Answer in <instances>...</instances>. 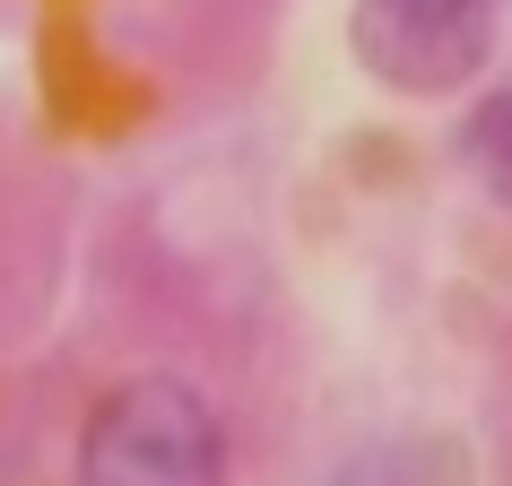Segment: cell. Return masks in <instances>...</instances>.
<instances>
[{"mask_svg":"<svg viewBox=\"0 0 512 486\" xmlns=\"http://www.w3.org/2000/svg\"><path fill=\"white\" fill-rule=\"evenodd\" d=\"M504 0H356V61L400 96H443L486 61Z\"/></svg>","mask_w":512,"mask_h":486,"instance_id":"obj_2","label":"cell"},{"mask_svg":"<svg viewBox=\"0 0 512 486\" xmlns=\"http://www.w3.org/2000/svg\"><path fill=\"white\" fill-rule=\"evenodd\" d=\"M469 148H478V157H486V174H495V183L512 191V87L478 113V122H469Z\"/></svg>","mask_w":512,"mask_h":486,"instance_id":"obj_3","label":"cell"},{"mask_svg":"<svg viewBox=\"0 0 512 486\" xmlns=\"http://www.w3.org/2000/svg\"><path fill=\"white\" fill-rule=\"evenodd\" d=\"M330 486H408V478H400V460H348Z\"/></svg>","mask_w":512,"mask_h":486,"instance_id":"obj_4","label":"cell"},{"mask_svg":"<svg viewBox=\"0 0 512 486\" xmlns=\"http://www.w3.org/2000/svg\"><path fill=\"white\" fill-rule=\"evenodd\" d=\"M79 486H226V417L191 374L139 365L87 408Z\"/></svg>","mask_w":512,"mask_h":486,"instance_id":"obj_1","label":"cell"}]
</instances>
